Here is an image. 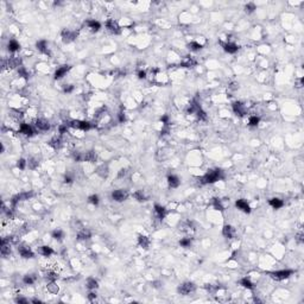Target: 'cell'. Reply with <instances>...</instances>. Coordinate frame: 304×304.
Wrapping results in <instances>:
<instances>
[{
  "label": "cell",
  "instance_id": "cell-49",
  "mask_svg": "<svg viewBox=\"0 0 304 304\" xmlns=\"http://www.w3.org/2000/svg\"><path fill=\"white\" fill-rule=\"evenodd\" d=\"M16 302H17V303H27L29 301H27L26 298H23V297H18V298H16Z\"/></svg>",
  "mask_w": 304,
  "mask_h": 304
},
{
  "label": "cell",
  "instance_id": "cell-30",
  "mask_svg": "<svg viewBox=\"0 0 304 304\" xmlns=\"http://www.w3.org/2000/svg\"><path fill=\"white\" fill-rule=\"evenodd\" d=\"M240 284L244 286V288H246V289H248V290H252L253 288H254V285H253V283L250 280V278H247V277H245V278H242L241 280H240Z\"/></svg>",
  "mask_w": 304,
  "mask_h": 304
},
{
  "label": "cell",
  "instance_id": "cell-25",
  "mask_svg": "<svg viewBox=\"0 0 304 304\" xmlns=\"http://www.w3.org/2000/svg\"><path fill=\"white\" fill-rule=\"evenodd\" d=\"M138 244H139V246L143 247V248H147L149 245H150V240H149L147 237H145V235H139V238H138Z\"/></svg>",
  "mask_w": 304,
  "mask_h": 304
},
{
  "label": "cell",
  "instance_id": "cell-11",
  "mask_svg": "<svg viewBox=\"0 0 304 304\" xmlns=\"http://www.w3.org/2000/svg\"><path fill=\"white\" fill-rule=\"evenodd\" d=\"M222 48H223V50H225L226 52H228V54H235V52L239 50V46H238L235 43H232V42L222 43Z\"/></svg>",
  "mask_w": 304,
  "mask_h": 304
},
{
  "label": "cell",
  "instance_id": "cell-35",
  "mask_svg": "<svg viewBox=\"0 0 304 304\" xmlns=\"http://www.w3.org/2000/svg\"><path fill=\"white\" fill-rule=\"evenodd\" d=\"M189 49L193 50V51L201 50V49H202V44H200L198 42H191V43L189 44Z\"/></svg>",
  "mask_w": 304,
  "mask_h": 304
},
{
  "label": "cell",
  "instance_id": "cell-4",
  "mask_svg": "<svg viewBox=\"0 0 304 304\" xmlns=\"http://www.w3.org/2000/svg\"><path fill=\"white\" fill-rule=\"evenodd\" d=\"M127 197H128V193H127V190H124V189H118V190H114L112 193V198L117 202H122Z\"/></svg>",
  "mask_w": 304,
  "mask_h": 304
},
{
  "label": "cell",
  "instance_id": "cell-40",
  "mask_svg": "<svg viewBox=\"0 0 304 304\" xmlns=\"http://www.w3.org/2000/svg\"><path fill=\"white\" fill-rule=\"evenodd\" d=\"M26 165H27V162H26L24 158H20V159L17 162V168H18L19 170H24V169L26 168Z\"/></svg>",
  "mask_w": 304,
  "mask_h": 304
},
{
  "label": "cell",
  "instance_id": "cell-47",
  "mask_svg": "<svg viewBox=\"0 0 304 304\" xmlns=\"http://www.w3.org/2000/svg\"><path fill=\"white\" fill-rule=\"evenodd\" d=\"M73 90H74V86H73V85H67V86H64V88H63V92L67 93V94L71 93Z\"/></svg>",
  "mask_w": 304,
  "mask_h": 304
},
{
  "label": "cell",
  "instance_id": "cell-8",
  "mask_svg": "<svg viewBox=\"0 0 304 304\" xmlns=\"http://www.w3.org/2000/svg\"><path fill=\"white\" fill-rule=\"evenodd\" d=\"M233 110H234V113H235L237 115H239V117H244V115L246 114V107H245V105H244L242 102H240V101H237V102L233 103Z\"/></svg>",
  "mask_w": 304,
  "mask_h": 304
},
{
  "label": "cell",
  "instance_id": "cell-6",
  "mask_svg": "<svg viewBox=\"0 0 304 304\" xmlns=\"http://www.w3.org/2000/svg\"><path fill=\"white\" fill-rule=\"evenodd\" d=\"M106 27L108 29V31H110L112 33L114 34H119L121 32V29H120L119 24L115 22L114 19H108L106 22Z\"/></svg>",
  "mask_w": 304,
  "mask_h": 304
},
{
  "label": "cell",
  "instance_id": "cell-46",
  "mask_svg": "<svg viewBox=\"0 0 304 304\" xmlns=\"http://www.w3.org/2000/svg\"><path fill=\"white\" fill-rule=\"evenodd\" d=\"M73 157H74V159H75L76 162H81V161H83V154H82L81 152H74Z\"/></svg>",
  "mask_w": 304,
  "mask_h": 304
},
{
  "label": "cell",
  "instance_id": "cell-9",
  "mask_svg": "<svg viewBox=\"0 0 304 304\" xmlns=\"http://www.w3.org/2000/svg\"><path fill=\"white\" fill-rule=\"evenodd\" d=\"M70 65H67V64H64V65H61L60 68H57V70L55 71V75H54V77H55V80H60V78H62L63 76L70 70Z\"/></svg>",
  "mask_w": 304,
  "mask_h": 304
},
{
  "label": "cell",
  "instance_id": "cell-31",
  "mask_svg": "<svg viewBox=\"0 0 304 304\" xmlns=\"http://www.w3.org/2000/svg\"><path fill=\"white\" fill-rule=\"evenodd\" d=\"M98 280L95 278H88L87 279V288L89 290H95L98 289Z\"/></svg>",
  "mask_w": 304,
  "mask_h": 304
},
{
  "label": "cell",
  "instance_id": "cell-28",
  "mask_svg": "<svg viewBox=\"0 0 304 304\" xmlns=\"http://www.w3.org/2000/svg\"><path fill=\"white\" fill-rule=\"evenodd\" d=\"M52 238L57 241H62L63 238H64V232L62 229H55L52 232Z\"/></svg>",
  "mask_w": 304,
  "mask_h": 304
},
{
  "label": "cell",
  "instance_id": "cell-20",
  "mask_svg": "<svg viewBox=\"0 0 304 304\" xmlns=\"http://www.w3.org/2000/svg\"><path fill=\"white\" fill-rule=\"evenodd\" d=\"M181 64H182V67H184V68H191V67H194L196 64V61L191 56H185Z\"/></svg>",
  "mask_w": 304,
  "mask_h": 304
},
{
  "label": "cell",
  "instance_id": "cell-13",
  "mask_svg": "<svg viewBox=\"0 0 304 304\" xmlns=\"http://www.w3.org/2000/svg\"><path fill=\"white\" fill-rule=\"evenodd\" d=\"M86 25L88 26V29L93 32H98L99 30L101 29V24L98 22V20H94V19H88L86 22Z\"/></svg>",
  "mask_w": 304,
  "mask_h": 304
},
{
  "label": "cell",
  "instance_id": "cell-32",
  "mask_svg": "<svg viewBox=\"0 0 304 304\" xmlns=\"http://www.w3.org/2000/svg\"><path fill=\"white\" fill-rule=\"evenodd\" d=\"M133 197H134L137 201H139V202H143V201L146 200V196H145V194L143 193V190H138V191L133 193Z\"/></svg>",
  "mask_w": 304,
  "mask_h": 304
},
{
  "label": "cell",
  "instance_id": "cell-16",
  "mask_svg": "<svg viewBox=\"0 0 304 304\" xmlns=\"http://www.w3.org/2000/svg\"><path fill=\"white\" fill-rule=\"evenodd\" d=\"M222 234H223V237H225V238H227V239H232V238L234 237V234H235V230H234V228L232 227V226L226 225L225 227L222 228Z\"/></svg>",
  "mask_w": 304,
  "mask_h": 304
},
{
  "label": "cell",
  "instance_id": "cell-10",
  "mask_svg": "<svg viewBox=\"0 0 304 304\" xmlns=\"http://www.w3.org/2000/svg\"><path fill=\"white\" fill-rule=\"evenodd\" d=\"M235 206L238 209H240L241 212H244V213H247V214H250L251 213V207L250 204L247 203V201H245V200H238L237 202H235Z\"/></svg>",
  "mask_w": 304,
  "mask_h": 304
},
{
  "label": "cell",
  "instance_id": "cell-43",
  "mask_svg": "<svg viewBox=\"0 0 304 304\" xmlns=\"http://www.w3.org/2000/svg\"><path fill=\"white\" fill-rule=\"evenodd\" d=\"M46 279H48L49 282H55V280L57 279V274H56L55 272H48V273H46Z\"/></svg>",
  "mask_w": 304,
  "mask_h": 304
},
{
  "label": "cell",
  "instance_id": "cell-42",
  "mask_svg": "<svg viewBox=\"0 0 304 304\" xmlns=\"http://www.w3.org/2000/svg\"><path fill=\"white\" fill-rule=\"evenodd\" d=\"M98 174L100 175V176H102V177H106L107 174H108V169H107V166H106V165H102L101 168H99Z\"/></svg>",
  "mask_w": 304,
  "mask_h": 304
},
{
  "label": "cell",
  "instance_id": "cell-38",
  "mask_svg": "<svg viewBox=\"0 0 304 304\" xmlns=\"http://www.w3.org/2000/svg\"><path fill=\"white\" fill-rule=\"evenodd\" d=\"M213 206L217 210H223V206L221 203V200H219V198H214L213 200Z\"/></svg>",
  "mask_w": 304,
  "mask_h": 304
},
{
  "label": "cell",
  "instance_id": "cell-19",
  "mask_svg": "<svg viewBox=\"0 0 304 304\" xmlns=\"http://www.w3.org/2000/svg\"><path fill=\"white\" fill-rule=\"evenodd\" d=\"M168 183L171 188H177L181 183V181L176 175H169L168 176Z\"/></svg>",
  "mask_w": 304,
  "mask_h": 304
},
{
  "label": "cell",
  "instance_id": "cell-41",
  "mask_svg": "<svg viewBox=\"0 0 304 304\" xmlns=\"http://www.w3.org/2000/svg\"><path fill=\"white\" fill-rule=\"evenodd\" d=\"M257 7H255V4H253V2H248V4H246V6H245V11L247 12V13H252V12H254Z\"/></svg>",
  "mask_w": 304,
  "mask_h": 304
},
{
  "label": "cell",
  "instance_id": "cell-45",
  "mask_svg": "<svg viewBox=\"0 0 304 304\" xmlns=\"http://www.w3.org/2000/svg\"><path fill=\"white\" fill-rule=\"evenodd\" d=\"M68 126H69V122L67 124H62V125H60V127H58V132L61 133V134H64L67 133V130H68Z\"/></svg>",
  "mask_w": 304,
  "mask_h": 304
},
{
  "label": "cell",
  "instance_id": "cell-52",
  "mask_svg": "<svg viewBox=\"0 0 304 304\" xmlns=\"http://www.w3.org/2000/svg\"><path fill=\"white\" fill-rule=\"evenodd\" d=\"M64 182H65V183H71V182H73V178H71L70 176H65Z\"/></svg>",
  "mask_w": 304,
  "mask_h": 304
},
{
  "label": "cell",
  "instance_id": "cell-39",
  "mask_svg": "<svg viewBox=\"0 0 304 304\" xmlns=\"http://www.w3.org/2000/svg\"><path fill=\"white\" fill-rule=\"evenodd\" d=\"M48 290L51 293H57L58 292V286L55 284V282H50V284L48 285Z\"/></svg>",
  "mask_w": 304,
  "mask_h": 304
},
{
  "label": "cell",
  "instance_id": "cell-3",
  "mask_svg": "<svg viewBox=\"0 0 304 304\" xmlns=\"http://www.w3.org/2000/svg\"><path fill=\"white\" fill-rule=\"evenodd\" d=\"M194 291H195V285H194V283L186 282V283H183L182 285L178 286V292L181 293V295H183V296L190 295V293L194 292Z\"/></svg>",
  "mask_w": 304,
  "mask_h": 304
},
{
  "label": "cell",
  "instance_id": "cell-51",
  "mask_svg": "<svg viewBox=\"0 0 304 304\" xmlns=\"http://www.w3.org/2000/svg\"><path fill=\"white\" fill-rule=\"evenodd\" d=\"M138 77H139V78H145V77H146V71H145V70H140V71L138 73Z\"/></svg>",
  "mask_w": 304,
  "mask_h": 304
},
{
  "label": "cell",
  "instance_id": "cell-17",
  "mask_svg": "<svg viewBox=\"0 0 304 304\" xmlns=\"http://www.w3.org/2000/svg\"><path fill=\"white\" fill-rule=\"evenodd\" d=\"M154 213L159 220H163L166 215V209H165V207L161 206V204H154Z\"/></svg>",
  "mask_w": 304,
  "mask_h": 304
},
{
  "label": "cell",
  "instance_id": "cell-50",
  "mask_svg": "<svg viewBox=\"0 0 304 304\" xmlns=\"http://www.w3.org/2000/svg\"><path fill=\"white\" fill-rule=\"evenodd\" d=\"M118 117H119V121H120V122H124V121H125V119H126V117H125V113H124V112H120Z\"/></svg>",
  "mask_w": 304,
  "mask_h": 304
},
{
  "label": "cell",
  "instance_id": "cell-1",
  "mask_svg": "<svg viewBox=\"0 0 304 304\" xmlns=\"http://www.w3.org/2000/svg\"><path fill=\"white\" fill-rule=\"evenodd\" d=\"M225 177L223 175V171L220 170V169H215V170H209L204 176L201 177L200 182L202 184H212V183H215L217 181L222 179Z\"/></svg>",
  "mask_w": 304,
  "mask_h": 304
},
{
  "label": "cell",
  "instance_id": "cell-7",
  "mask_svg": "<svg viewBox=\"0 0 304 304\" xmlns=\"http://www.w3.org/2000/svg\"><path fill=\"white\" fill-rule=\"evenodd\" d=\"M76 36H77V33H76L75 31L69 30V29H64V30L62 31V39H63L64 43H70V42H73V41L76 38Z\"/></svg>",
  "mask_w": 304,
  "mask_h": 304
},
{
  "label": "cell",
  "instance_id": "cell-55",
  "mask_svg": "<svg viewBox=\"0 0 304 304\" xmlns=\"http://www.w3.org/2000/svg\"><path fill=\"white\" fill-rule=\"evenodd\" d=\"M32 302L33 303H41V301H39V299H32Z\"/></svg>",
  "mask_w": 304,
  "mask_h": 304
},
{
  "label": "cell",
  "instance_id": "cell-29",
  "mask_svg": "<svg viewBox=\"0 0 304 304\" xmlns=\"http://www.w3.org/2000/svg\"><path fill=\"white\" fill-rule=\"evenodd\" d=\"M36 276L34 274H26V276H24V278H23V282L24 284H26V285H32L33 283L36 282Z\"/></svg>",
  "mask_w": 304,
  "mask_h": 304
},
{
  "label": "cell",
  "instance_id": "cell-24",
  "mask_svg": "<svg viewBox=\"0 0 304 304\" xmlns=\"http://www.w3.org/2000/svg\"><path fill=\"white\" fill-rule=\"evenodd\" d=\"M96 154H95V152L94 151H88L86 153H83V161L85 162H95L96 161Z\"/></svg>",
  "mask_w": 304,
  "mask_h": 304
},
{
  "label": "cell",
  "instance_id": "cell-21",
  "mask_svg": "<svg viewBox=\"0 0 304 304\" xmlns=\"http://www.w3.org/2000/svg\"><path fill=\"white\" fill-rule=\"evenodd\" d=\"M269 203H270V206L272 208H274V209H279V208H282L284 206V201L280 200V198H278V197H274V198H271L270 201H269Z\"/></svg>",
  "mask_w": 304,
  "mask_h": 304
},
{
  "label": "cell",
  "instance_id": "cell-23",
  "mask_svg": "<svg viewBox=\"0 0 304 304\" xmlns=\"http://www.w3.org/2000/svg\"><path fill=\"white\" fill-rule=\"evenodd\" d=\"M38 252L44 257H50L51 254H54V250L51 247H49V246H41L38 248Z\"/></svg>",
  "mask_w": 304,
  "mask_h": 304
},
{
  "label": "cell",
  "instance_id": "cell-54",
  "mask_svg": "<svg viewBox=\"0 0 304 304\" xmlns=\"http://www.w3.org/2000/svg\"><path fill=\"white\" fill-rule=\"evenodd\" d=\"M95 297H96V295H95V293H94V292H90V293H89V295H88V298H89L90 301H92V299H94Z\"/></svg>",
  "mask_w": 304,
  "mask_h": 304
},
{
  "label": "cell",
  "instance_id": "cell-27",
  "mask_svg": "<svg viewBox=\"0 0 304 304\" xmlns=\"http://www.w3.org/2000/svg\"><path fill=\"white\" fill-rule=\"evenodd\" d=\"M49 145H50L51 147H54L55 150H56V149H60V147L62 146V140H61L60 137H54V138L50 140Z\"/></svg>",
  "mask_w": 304,
  "mask_h": 304
},
{
  "label": "cell",
  "instance_id": "cell-14",
  "mask_svg": "<svg viewBox=\"0 0 304 304\" xmlns=\"http://www.w3.org/2000/svg\"><path fill=\"white\" fill-rule=\"evenodd\" d=\"M34 125L39 131H48L50 128V122L45 119H37Z\"/></svg>",
  "mask_w": 304,
  "mask_h": 304
},
{
  "label": "cell",
  "instance_id": "cell-5",
  "mask_svg": "<svg viewBox=\"0 0 304 304\" xmlns=\"http://www.w3.org/2000/svg\"><path fill=\"white\" fill-rule=\"evenodd\" d=\"M18 252L20 254V257H23L24 259H31L34 257V253H33L30 247L25 246V245H19L18 246Z\"/></svg>",
  "mask_w": 304,
  "mask_h": 304
},
{
  "label": "cell",
  "instance_id": "cell-48",
  "mask_svg": "<svg viewBox=\"0 0 304 304\" xmlns=\"http://www.w3.org/2000/svg\"><path fill=\"white\" fill-rule=\"evenodd\" d=\"M161 121L163 122L165 126H168V124H169V115H166V114H165V115H163V117L161 118Z\"/></svg>",
  "mask_w": 304,
  "mask_h": 304
},
{
  "label": "cell",
  "instance_id": "cell-37",
  "mask_svg": "<svg viewBox=\"0 0 304 304\" xmlns=\"http://www.w3.org/2000/svg\"><path fill=\"white\" fill-rule=\"evenodd\" d=\"M88 201H89V203H92L94 206H98L99 202H100V198H99L98 195H90L88 197Z\"/></svg>",
  "mask_w": 304,
  "mask_h": 304
},
{
  "label": "cell",
  "instance_id": "cell-22",
  "mask_svg": "<svg viewBox=\"0 0 304 304\" xmlns=\"http://www.w3.org/2000/svg\"><path fill=\"white\" fill-rule=\"evenodd\" d=\"M19 48H20V44L18 43L16 39H11V41L9 42V44H7V49H9V51H11V52L18 51Z\"/></svg>",
  "mask_w": 304,
  "mask_h": 304
},
{
  "label": "cell",
  "instance_id": "cell-15",
  "mask_svg": "<svg viewBox=\"0 0 304 304\" xmlns=\"http://www.w3.org/2000/svg\"><path fill=\"white\" fill-rule=\"evenodd\" d=\"M36 46H37V50H38L39 52H42V54H44V55L50 54V50H49V48H48L46 41H38V42L36 43Z\"/></svg>",
  "mask_w": 304,
  "mask_h": 304
},
{
  "label": "cell",
  "instance_id": "cell-2",
  "mask_svg": "<svg viewBox=\"0 0 304 304\" xmlns=\"http://www.w3.org/2000/svg\"><path fill=\"white\" fill-rule=\"evenodd\" d=\"M292 273H293L292 270H280V271L271 272L270 276H271L273 279H276V280H283V279L289 278Z\"/></svg>",
  "mask_w": 304,
  "mask_h": 304
},
{
  "label": "cell",
  "instance_id": "cell-36",
  "mask_svg": "<svg viewBox=\"0 0 304 304\" xmlns=\"http://www.w3.org/2000/svg\"><path fill=\"white\" fill-rule=\"evenodd\" d=\"M195 114H196V117L198 118V120H207V113L202 108L198 109Z\"/></svg>",
  "mask_w": 304,
  "mask_h": 304
},
{
  "label": "cell",
  "instance_id": "cell-12",
  "mask_svg": "<svg viewBox=\"0 0 304 304\" xmlns=\"http://www.w3.org/2000/svg\"><path fill=\"white\" fill-rule=\"evenodd\" d=\"M19 131H20V133H23L24 136H27V137H32L33 133H34L33 128L29 124H20Z\"/></svg>",
  "mask_w": 304,
  "mask_h": 304
},
{
  "label": "cell",
  "instance_id": "cell-53",
  "mask_svg": "<svg viewBox=\"0 0 304 304\" xmlns=\"http://www.w3.org/2000/svg\"><path fill=\"white\" fill-rule=\"evenodd\" d=\"M302 86H303V78H299V80L297 81V87L301 88Z\"/></svg>",
  "mask_w": 304,
  "mask_h": 304
},
{
  "label": "cell",
  "instance_id": "cell-18",
  "mask_svg": "<svg viewBox=\"0 0 304 304\" xmlns=\"http://www.w3.org/2000/svg\"><path fill=\"white\" fill-rule=\"evenodd\" d=\"M7 67L9 68H19V67H22L20 63H22V61H20V58L19 57H11L10 60H7Z\"/></svg>",
  "mask_w": 304,
  "mask_h": 304
},
{
  "label": "cell",
  "instance_id": "cell-44",
  "mask_svg": "<svg viewBox=\"0 0 304 304\" xmlns=\"http://www.w3.org/2000/svg\"><path fill=\"white\" fill-rule=\"evenodd\" d=\"M18 74H19V76H22V77H27L29 76V73L26 71V69L23 65L18 68Z\"/></svg>",
  "mask_w": 304,
  "mask_h": 304
},
{
  "label": "cell",
  "instance_id": "cell-26",
  "mask_svg": "<svg viewBox=\"0 0 304 304\" xmlns=\"http://www.w3.org/2000/svg\"><path fill=\"white\" fill-rule=\"evenodd\" d=\"M90 232L88 229H81L78 233H77V239L78 240H88L90 238Z\"/></svg>",
  "mask_w": 304,
  "mask_h": 304
},
{
  "label": "cell",
  "instance_id": "cell-34",
  "mask_svg": "<svg viewBox=\"0 0 304 304\" xmlns=\"http://www.w3.org/2000/svg\"><path fill=\"white\" fill-rule=\"evenodd\" d=\"M179 245L182 246V247H190L191 246V239L190 238H183V239L179 240Z\"/></svg>",
  "mask_w": 304,
  "mask_h": 304
},
{
  "label": "cell",
  "instance_id": "cell-33",
  "mask_svg": "<svg viewBox=\"0 0 304 304\" xmlns=\"http://www.w3.org/2000/svg\"><path fill=\"white\" fill-rule=\"evenodd\" d=\"M259 122H260V119L257 115H252V117H250V119H248V125L250 126H258Z\"/></svg>",
  "mask_w": 304,
  "mask_h": 304
}]
</instances>
